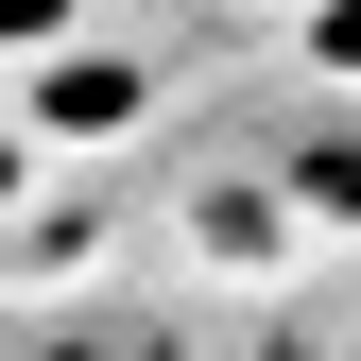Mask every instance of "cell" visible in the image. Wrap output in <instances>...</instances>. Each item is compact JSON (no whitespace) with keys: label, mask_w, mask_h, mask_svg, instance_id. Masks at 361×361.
<instances>
[{"label":"cell","mask_w":361,"mask_h":361,"mask_svg":"<svg viewBox=\"0 0 361 361\" xmlns=\"http://www.w3.org/2000/svg\"><path fill=\"white\" fill-rule=\"evenodd\" d=\"M310 52H327V69H361V0H327V18H310Z\"/></svg>","instance_id":"obj_1"}]
</instances>
